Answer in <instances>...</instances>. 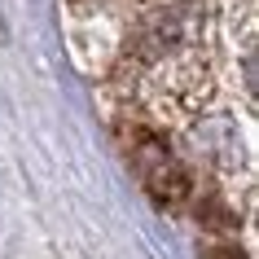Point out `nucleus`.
<instances>
[{
    "label": "nucleus",
    "mask_w": 259,
    "mask_h": 259,
    "mask_svg": "<svg viewBox=\"0 0 259 259\" xmlns=\"http://www.w3.org/2000/svg\"><path fill=\"white\" fill-rule=\"evenodd\" d=\"M206 259H246V255L237 250V246H211V250H206Z\"/></svg>",
    "instance_id": "f257e3e1"
}]
</instances>
